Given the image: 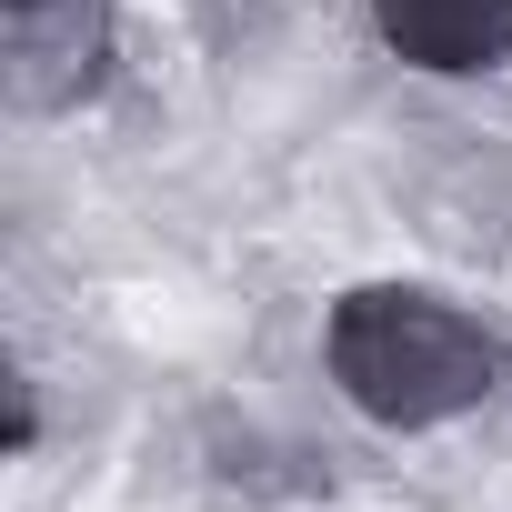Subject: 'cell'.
<instances>
[{
	"mask_svg": "<svg viewBox=\"0 0 512 512\" xmlns=\"http://www.w3.org/2000/svg\"><path fill=\"white\" fill-rule=\"evenodd\" d=\"M372 21L412 71H442V81L512 61V0H372Z\"/></svg>",
	"mask_w": 512,
	"mask_h": 512,
	"instance_id": "cell-3",
	"label": "cell"
},
{
	"mask_svg": "<svg viewBox=\"0 0 512 512\" xmlns=\"http://www.w3.org/2000/svg\"><path fill=\"white\" fill-rule=\"evenodd\" d=\"M111 0H11V91L31 111H61L101 81Z\"/></svg>",
	"mask_w": 512,
	"mask_h": 512,
	"instance_id": "cell-2",
	"label": "cell"
},
{
	"mask_svg": "<svg viewBox=\"0 0 512 512\" xmlns=\"http://www.w3.org/2000/svg\"><path fill=\"white\" fill-rule=\"evenodd\" d=\"M322 352H332V382H342L372 422H392V432L482 412V402L502 392V332L472 322V312H452L442 292H392V282H372V292L332 302Z\"/></svg>",
	"mask_w": 512,
	"mask_h": 512,
	"instance_id": "cell-1",
	"label": "cell"
}]
</instances>
